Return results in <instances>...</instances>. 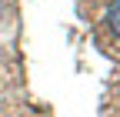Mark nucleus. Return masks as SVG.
I'll return each instance as SVG.
<instances>
[{
	"label": "nucleus",
	"mask_w": 120,
	"mask_h": 117,
	"mask_svg": "<svg viewBox=\"0 0 120 117\" xmlns=\"http://www.w3.org/2000/svg\"><path fill=\"white\" fill-rule=\"evenodd\" d=\"M107 23H110L113 37H120V0H113V4H110V10H107Z\"/></svg>",
	"instance_id": "obj_1"
},
{
	"label": "nucleus",
	"mask_w": 120,
	"mask_h": 117,
	"mask_svg": "<svg viewBox=\"0 0 120 117\" xmlns=\"http://www.w3.org/2000/svg\"><path fill=\"white\" fill-rule=\"evenodd\" d=\"M0 17H4V0H0Z\"/></svg>",
	"instance_id": "obj_2"
}]
</instances>
